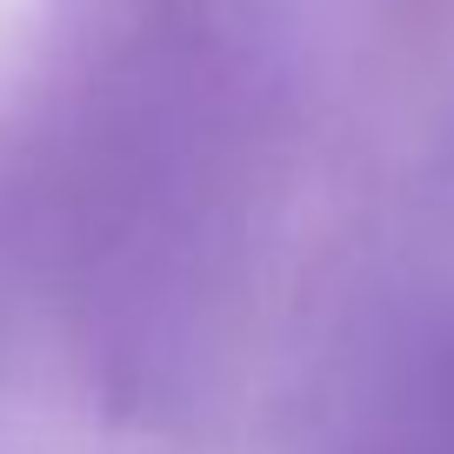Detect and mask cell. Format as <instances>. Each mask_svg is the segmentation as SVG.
<instances>
[{"mask_svg": "<svg viewBox=\"0 0 454 454\" xmlns=\"http://www.w3.org/2000/svg\"><path fill=\"white\" fill-rule=\"evenodd\" d=\"M348 454H454V334L421 348L381 387Z\"/></svg>", "mask_w": 454, "mask_h": 454, "instance_id": "cell-1", "label": "cell"}]
</instances>
